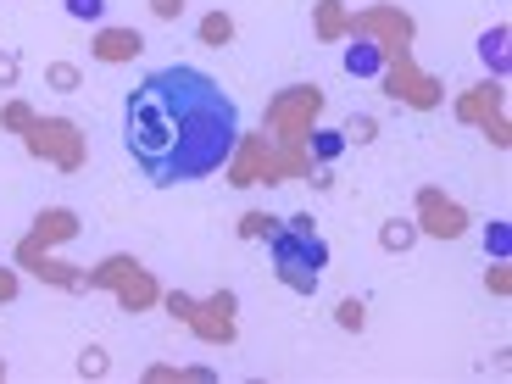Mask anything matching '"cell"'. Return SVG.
I'll list each match as a JSON object with an SVG mask.
<instances>
[{"mask_svg": "<svg viewBox=\"0 0 512 384\" xmlns=\"http://www.w3.org/2000/svg\"><path fill=\"white\" fill-rule=\"evenodd\" d=\"M384 67V56H379V45H368V39H357L346 51V73H357V78H373Z\"/></svg>", "mask_w": 512, "mask_h": 384, "instance_id": "obj_4", "label": "cell"}, {"mask_svg": "<svg viewBox=\"0 0 512 384\" xmlns=\"http://www.w3.org/2000/svg\"><path fill=\"white\" fill-rule=\"evenodd\" d=\"M240 145V106L201 67H156L123 101V151L156 190L223 173Z\"/></svg>", "mask_w": 512, "mask_h": 384, "instance_id": "obj_1", "label": "cell"}, {"mask_svg": "<svg viewBox=\"0 0 512 384\" xmlns=\"http://www.w3.org/2000/svg\"><path fill=\"white\" fill-rule=\"evenodd\" d=\"M67 17H78V23H101L106 0H67Z\"/></svg>", "mask_w": 512, "mask_h": 384, "instance_id": "obj_6", "label": "cell"}, {"mask_svg": "<svg viewBox=\"0 0 512 384\" xmlns=\"http://www.w3.org/2000/svg\"><path fill=\"white\" fill-rule=\"evenodd\" d=\"M268 256H273V273L301 295L318 290L323 268H329V245L312 234V218H290L279 229H268Z\"/></svg>", "mask_w": 512, "mask_h": 384, "instance_id": "obj_2", "label": "cell"}, {"mask_svg": "<svg viewBox=\"0 0 512 384\" xmlns=\"http://www.w3.org/2000/svg\"><path fill=\"white\" fill-rule=\"evenodd\" d=\"M340 151H346V134H340V128H318V134H312V156H318V162H334Z\"/></svg>", "mask_w": 512, "mask_h": 384, "instance_id": "obj_5", "label": "cell"}, {"mask_svg": "<svg viewBox=\"0 0 512 384\" xmlns=\"http://www.w3.org/2000/svg\"><path fill=\"white\" fill-rule=\"evenodd\" d=\"M479 56H485V67H490V73H496V78H507V28H490V34L485 39H479Z\"/></svg>", "mask_w": 512, "mask_h": 384, "instance_id": "obj_3", "label": "cell"}, {"mask_svg": "<svg viewBox=\"0 0 512 384\" xmlns=\"http://www.w3.org/2000/svg\"><path fill=\"white\" fill-rule=\"evenodd\" d=\"M485 251L490 256H507L512 251V229H507V223H490V229H485Z\"/></svg>", "mask_w": 512, "mask_h": 384, "instance_id": "obj_7", "label": "cell"}]
</instances>
